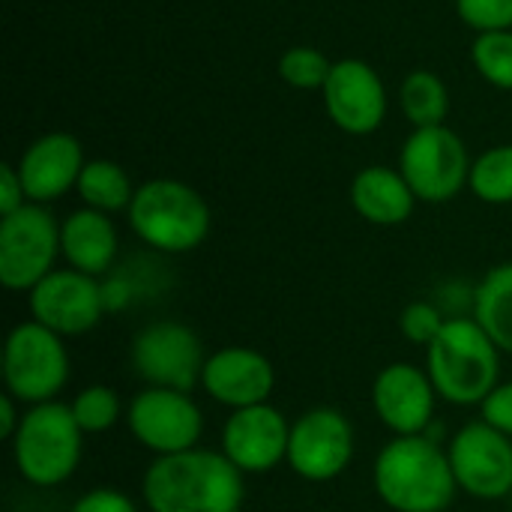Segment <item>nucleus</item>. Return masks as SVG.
Wrapping results in <instances>:
<instances>
[{
	"mask_svg": "<svg viewBox=\"0 0 512 512\" xmlns=\"http://www.w3.org/2000/svg\"><path fill=\"white\" fill-rule=\"evenodd\" d=\"M354 456V429L336 408H315L306 411L291 426L288 444V465L312 480L324 483L339 477Z\"/></svg>",
	"mask_w": 512,
	"mask_h": 512,
	"instance_id": "4468645a",
	"label": "nucleus"
},
{
	"mask_svg": "<svg viewBox=\"0 0 512 512\" xmlns=\"http://www.w3.org/2000/svg\"><path fill=\"white\" fill-rule=\"evenodd\" d=\"M30 312L33 321L54 330L57 336H78L99 324L105 312L102 285L96 276L78 270H51L33 291H30Z\"/></svg>",
	"mask_w": 512,
	"mask_h": 512,
	"instance_id": "ddd939ff",
	"label": "nucleus"
},
{
	"mask_svg": "<svg viewBox=\"0 0 512 512\" xmlns=\"http://www.w3.org/2000/svg\"><path fill=\"white\" fill-rule=\"evenodd\" d=\"M72 414L81 426V432H105L117 423L120 417V399L111 387H87L75 396Z\"/></svg>",
	"mask_w": 512,
	"mask_h": 512,
	"instance_id": "bb28decb",
	"label": "nucleus"
},
{
	"mask_svg": "<svg viewBox=\"0 0 512 512\" xmlns=\"http://www.w3.org/2000/svg\"><path fill=\"white\" fill-rule=\"evenodd\" d=\"M150 512H240L243 471L210 450L159 456L144 474Z\"/></svg>",
	"mask_w": 512,
	"mask_h": 512,
	"instance_id": "f257e3e1",
	"label": "nucleus"
},
{
	"mask_svg": "<svg viewBox=\"0 0 512 512\" xmlns=\"http://www.w3.org/2000/svg\"><path fill=\"white\" fill-rule=\"evenodd\" d=\"M87 159L81 141L69 132L39 135L18 159V177L24 183V195L30 204H45L63 198L78 186Z\"/></svg>",
	"mask_w": 512,
	"mask_h": 512,
	"instance_id": "dca6fc26",
	"label": "nucleus"
},
{
	"mask_svg": "<svg viewBox=\"0 0 512 512\" xmlns=\"http://www.w3.org/2000/svg\"><path fill=\"white\" fill-rule=\"evenodd\" d=\"M471 156L465 141L447 126L414 129L399 153V171L417 201L444 204L471 180Z\"/></svg>",
	"mask_w": 512,
	"mask_h": 512,
	"instance_id": "0eeeda50",
	"label": "nucleus"
},
{
	"mask_svg": "<svg viewBox=\"0 0 512 512\" xmlns=\"http://www.w3.org/2000/svg\"><path fill=\"white\" fill-rule=\"evenodd\" d=\"M201 384L216 402L237 411L264 405L273 393L276 375L264 354L252 348H222L204 363Z\"/></svg>",
	"mask_w": 512,
	"mask_h": 512,
	"instance_id": "a211bd4d",
	"label": "nucleus"
},
{
	"mask_svg": "<svg viewBox=\"0 0 512 512\" xmlns=\"http://www.w3.org/2000/svg\"><path fill=\"white\" fill-rule=\"evenodd\" d=\"M435 393L453 405H483L498 387V345L474 318H447L426 354Z\"/></svg>",
	"mask_w": 512,
	"mask_h": 512,
	"instance_id": "7ed1b4c3",
	"label": "nucleus"
},
{
	"mask_svg": "<svg viewBox=\"0 0 512 512\" xmlns=\"http://www.w3.org/2000/svg\"><path fill=\"white\" fill-rule=\"evenodd\" d=\"M351 204L372 225H402L417 204L402 171L369 165L351 180Z\"/></svg>",
	"mask_w": 512,
	"mask_h": 512,
	"instance_id": "aec40b11",
	"label": "nucleus"
},
{
	"mask_svg": "<svg viewBox=\"0 0 512 512\" xmlns=\"http://www.w3.org/2000/svg\"><path fill=\"white\" fill-rule=\"evenodd\" d=\"M24 204H27V195H24V183L18 177V168L6 162L0 168V216H9V213L21 210Z\"/></svg>",
	"mask_w": 512,
	"mask_h": 512,
	"instance_id": "2f4dec72",
	"label": "nucleus"
},
{
	"mask_svg": "<svg viewBox=\"0 0 512 512\" xmlns=\"http://www.w3.org/2000/svg\"><path fill=\"white\" fill-rule=\"evenodd\" d=\"M129 225L147 246L180 255L204 243L210 231V207L189 183L156 177L135 189Z\"/></svg>",
	"mask_w": 512,
	"mask_h": 512,
	"instance_id": "20e7f679",
	"label": "nucleus"
},
{
	"mask_svg": "<svg viewBox=\"0 0 512 512\" xmlns=\"http://www.w3.org/2000/svg\"><path fill=\"white\" fill-rule=\"evenodd\" d=\"M444 324H447V318L441 315V309L432 306V303H423V300L411 303L399 318V327H402L405 339L414 342V345H426V348L441 336Z\"/></svg>",
	"mask_w": 512,
	"mask_h": 512,
	"instance_id": "c85d7f7f",
	"label": "nucleus"
},
{
	"mask_svg": "<svg viewBox=\"0 0 512 512\" xmlns=\"http://www.w3.org/2000/svg\"><path fill=\"white\" fill-rule=\"evenodd\" d=\"M474 69L498 90H512V30L477 33L471 45Z\"/></svg>",
	"mask_w": 512,
	"mask_h": 512,
	"instance_id": "393cba45",
	"label": "nucleus"
},
{
	"mask_svg": "<svg viewBox=\"0 0 512 512\" xmlns=\"http://www.w3.org/2000/svg\"><path fill=\"white\" fill-rule=\"evenodd\" d=\"M279 78L294 90H324L333 63L312 45H294L279 57Z\"/></svg>",
	"mask_w": 512,
	"mask_h": 512,
	"instance_id": "a878e982",
	"label": "nucleus"
},
{
	"mask_svg": "<svg viewBox=\"0 0 512 512\" xmlns=\"http://www.w3.org/2000/svg\"><path fill=\"white\" fill-rule=\"evenodd\" d=\"M12 453L21 477L51 489L69 480L81 459V426L72 408L60 402L33 405L12 438Z\"/></svg>",
	"mask_w": 512,
	"mask_h": 512,
	"instance_id": "39448f33",
	"label": "nucleus"
},
{
	"mask_svg": "<svg viewBox=\"0 0 512 512\" xmlns=\"http://www.w3.org/2000/svg\"><path fill=\"white\" fill-rule=\"evenodd\" d=\"M69 378V354L60 336L39 321L18 324L3 345L6 393L18 402H51Z\"/></svg>",
	"mask_w": 512,
	"mask_h": 512,
	"instance_id": "423d86ee",
	"label": "nucleus"
},
{
	"mask_svg": "<svg viewBox=\"0 0 512 512\" xmlns=\"http://www.w3.org/2000/svg\"><path fill=\"white\" fill-rule=\"evenodd\" d=\"M60 255V225L42 204H24L0 219V282L33 291Z\"/></svg>",
	"mask_w": 512,
	"mask_h": 512,
	"instance_id": "6e6552de",
	"label": "nucleus"
},
{
	"mask_svg": "<svg viewBox=\"0 0 512 512\" xmlns=\"http://www.w3.org/2000/svg\"><path fill=\"white\" fill-rule=\"evenodd\" d=\"M321 96L327 117L345 135H372L387 120L384 81L378 69H372L360 57L336 60Z\"/></svg>",
	"mask_w": 512,
	"mask_h": 512,
	"instance_id": "f8f14e48",
	"label": "nucleus"
},
{
	"mask_svg": "<svg viewBox=\"0 0 512 512\" xmlns=\"http://www.w3.org/2000/svg\"><path fill=\"white\" fill-rule=\"evenodd\" d=\"M450 465L462 492L498 501L512 492V441L495 426L468 423L450 441Z\"/></svg>",
	"mask_w": 512,
	"mask_h": 512,
	"instance_id": "9d476101",
	"label": "nucleus"
},
{
	"mask_svg": "<svg viewBox=\"0 0 512 512\" xmlns=\"http://www.w3.org/2000/svg\"><path fill=\"white\" fill-rule=\"evenodd\" d=\"M456 12L477 33L512 30V0H456Z\"/></svg>",
	"mask_w": 512,
	"mask_h": 512,
	"instance_id": "cd10ccee",
	"label": "nucleus"
},
{
	"mask_svg": "<svg viewBox=\"0 0 512 512\" xmlns=\"http://www.w3.org/2000/svg\"><path fill=\"white\" fill-rule=\"evenodd\" d=\"M474 321L498 351L512 354V264L495 267L474 291Z\"/></svg>",
	"mask_w": 512,
	"mask_h": 512,
	"instance_id": "412c9836",
	"label": "nucleus"
},
{
	"mask_svg": "<svg viewBox=\"0 0 512 512\" xmlns=\"http://www.w3.org/2000/svg\"><path fill=\"white\" fill-rule=\"evenodd\" d=\"M72 512H138L135 504L123 495V492H114V489H93L87 492L84 498L75 501Z\"/></svg>",
	"mask_w": 512,
	"mask_h": 512,
	"instance_id": "7c9ffc66",
	"label": "nucleus"
},
{
	"mask_svg": "<svg viewBox=\"0 0 512 512\" xmlns=\"http://www.w3.org/2000/svg\"><path fill=\"white\" fill-rule=\"evenodd\" d=\"M18 426H21V417L15 411V396L12 393H3L0 396V435L3 438H15Z\"/></svg>",
	"mask_w": 512,
	"mask_h": 512,
	"instance_id": "473e14b6",
	"label": "nucleus"
},
{
	"mask_svg": "<svg viewBox=\"0 0 512 512\" xmlns=\"http://www.w3.org/2000/svg\"><path fill=\"white\" fill-rule=\"evenodd\" d=\"M60 255L72 270L87 276H102L117 258V228L108 213L81 207L60 225Z\"/></svg>",
	"mask_w": 512,
	"mask_h": 512,
	"instance_id": "6ab92c4d",
	"label": "nucleus"
},
{
	"mask_svg": "<svg viewBox=\"0 0 512 512\" xmlns=\"http://www.w3.org/2000/svg\"><path fill=\"white\" fill-rule=\"evenodd\" d=\"M198 336L177 321H156L132 342V366L150 387L189 393L204 372Z\"/></svg>",
	"mask_w": 512,
	"mask_h": 512,
	"instance_id": "1a4fd4ad",
	"label": "nucleus"
},
{
	"mask_svg": "<svg viewBox=\"0 0 512 512\" xmlns=\"http://www.w3.org/2000/svg\"><path fill=\"white\" fill-rule=\"evenodd\" d=\"M399 105H402L405 117L414 123V129L444 126V120L450 114V90L435 72L414 69L405 75V81L399 87Z\"/></svg>",
	"mask_w": 512,
	"mask_h": 512,
	"instance_id": "4be33fe9",
	"label": "nucleus"
},
{
	"mask_svg": "<svg viewBox=\"0 0 512 512\" xmlns=\"http://www.w3.org/2000/svg\"><path fill=\"white\" fill-rule=\"evenodd\" d=\"M291 429L282 411L273 405H252L237 408L225 429H222V447L225 456L246 474H261L276 468L282 459H288Z\"/></svg>",
	"mask_w": 512,
	"mask_h": 512,
	"instance_id": "2eb2a0df",
	"label": "nucleus"
},
{
	"mask_svg": "<svg viewBox=\"0 0 512 512\" xmlns=\"http://www.w3.org/2000/svg\"><path fill=\"white\" fill-rule=\"evenodd\" d=\"M129 429L147 450L174 456L195 450L204 432V417L189 393L147 387L129 405Z\"/></svg>",
	"mask_w": 512,
	"mask_h": 512,
	"instance_id": "9b49d317",
	"label": "nucleus"
},
{
	"mask_svg": "<svg viewBox=\"0 0 512 512\" xmlns=\"http://www.w3.org/2000/svg\"><path fill=\"white\" fill-rule=\"evenodd\" d=\"M483 420L512 438V381L489 393V399L483 402Z\"/></svg>",
	"mask_w": 512,
	"mask_h": 512,
	"instance_id": "c756f323",
	"label": "nucleus"
},
{
	"mask_svg": "<svg viewBox=\"0 0 512 512\" xmlns=\"http://www.w3.org/2000/svg\"><path fill=\"white\" fill-rule=\"evenodd\" d=\"M78 195L87 207L102 210V213H117V210H129L135 189L129 183V174L111 162V159H90L78 177Z\"/></svg>",
	"mask_w": 512,
	"mask_h": 512,
	"instance_id": "5701e85b",
	"label": "nucleus"
},
{
	"mask_svg": "<svg viewBox=\"0 0 512 512\" xmlns=\"http://www.w3.org/2000/svg\"><path fill=\"white\" fill-rule=\"evenodd\" d=\"M372 402L384 426L396 435H420L435 414V384L411 363L387 366L372 387Z\"/></svg>",
	"mask_w": 512,
	"mask_h": 512,
	"instance_id": "f3484780",
	"label": "nucleus"
},
{
	"mask_svg": "<svg viewBox=\"0 0 512 512\" xmlns=\"http://www.w3.org/2000/svg\"><path fill=\"white\" fill-rule=\"evenodd\" d=\"M456 486L450 456L423 435H399L375 462V489L396 512H444Z\"/></svg>",
	"mask_w": 512,
	"mask_h": 512,
	"instance_id": "f03ea898",
	"label": "nucleus"
},
{
	"mask_svg": "<svg viewBox=\"0 0 512 512\" xmlns=\"http://www.w3.org/2000/svg\"><path fill=\"white\" fill-rule=\"evenodd\" d=\"M468 186L486 204H512V144L492 147L474 159Z\"/></svg>",
	"mask_w": 512,
	"mask_h": 512,
	"instance_id": "b1692460",
	"label": "nucleus"
}]
</instances>
